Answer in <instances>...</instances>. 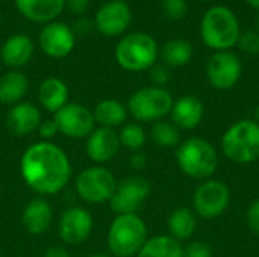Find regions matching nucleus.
<instances>
[{
  "mask_svg": "<svg viewBox=\"0 0 259 257\" xmlns=\"http://www.w3.org/2000/svg\"><path fill=\"white\" fill-rule=\"evenodd\" d=\"M20 171L26 185L42 195H52L67 186L71 177L68 156L56 144H32L21 156Z\"/></svg>",
  "mask_w": 259,
  "mask_h": 257,
  "instance_id": "1",
  "label": "nucleus"
},
{
  "mask_svg": "<svg viewBox=\"0 0 259 257\" xmlns=\"http://www.w3.org/2000/svg\"><path fill=\"white\" fill-rule=\"evenodd\" d=\"M240 35V21L228 6H212L205 12L200 23V36L206 47L226 52L237 45Z\"/></svg>",
  "mask_w": 259,
  "mask_h": 257,
  "instance_id": "2",
  "label": "nucleus"
},
{
  "mask_svg": "<svg viewBox=\"0 0 259 257\" xmlns=\"http://www.w3.org/2000/svg\"><path fill=\"white\" fill-rule=\"evenodd\" d=\"M115 61L126 71L150 70L158 59V44L146 32H132L124 35L115 45Z\"/></svg>",
  "mask_w": 259,
  "mask_h": 257,
  "instance_id": "3",
  "label": "nucleus"
},
{
  "mask_svg": "<svg viewBox=\"0 0 259 257\" xmlns=\"http://www.w3.org/2000/svg\"><path fill=\"white\" fill-rule=\"evenodd\" d=\"M225 156L240 165L253 164L259 159V123L241 120L232 124L222 138Z\"/></svg>",
  "mask_w": 259,
  "mask_h": 257,
  "instance_id": "4",
  "label": "nucleus"
},
{
  "mask_svg": "<svg viewBox=\"0 0 259 257\" xmlns=\"http://www.w3.org/2000/svg\"><path fill=\"white\" fill-rule=\"evenodd\" d=\"M147 241V226L137 215H117L108 233V247L117 257L137 256Z\"/></svg>",
  "mask_w": 259,
  "mask_h": 257,
  "instance_id": "5",
  "label": "nucleus"
},
{
  "mask_svg": "<svg viewBox=\"0 0 259 257\" xmlns=\"http://www.w3.org/2000/svg\"><path fill=\"white\" fill-rule=\"evenodd\" d=\"M176 161L184 174L193 179H209L219 167L215 148L197 136L188 138L178 147Z\"/></svg>",
  "mask_w": 259,
  "mask_h": 257,
  "instance_id": "6",
  "label": "nucleus"
},
{
  "mask_svg": "<svg viewBox=\"0 0 259 257\" xmlns=\"http://www.w3.org/2000/svg\"><path fill=\"white\" fill-rule=\"evenodd\" d=\"M173 97L159 86H146L135 91L127 101V111L137 121H159L171 112Z\"/></svg>",
  "mask_w": 259,
  "mask_h": 257,
  "instance_id": "7",
  "label": "nucleus"
},
{
  "mask_svg": "<svg viewBox=\"0 0 259 257\" xmlns=\"http://www.w3.org/2000/svg\"><path fill=\"white\" fill-rule=\"evenodd\" d=\"M117 180L114 174L103 167H91L83 170L76 179V191L79 197L88 203L109 201L115 192Z\"/></svg>",
  "mask_w": 259,
  "mask_h": 257,
  "instance_id": "8",
  "label": "nucleus"
},
{
  "mask_svg": "<svg viewBox=\"0 0 259 257\" xmlns=\"http://www.w3.org/2000/svg\"><path fill=\"white\" fill-rule=\"evenodd\" d=\"M231 192L229 188L220 182L209 179L199 185L193 197V208L196 214L205 220L220 217L229 206Z\"/></svg>",
  "mask_w": 259,
  "mask_h": 257,
  "instance_id": "9",
  "label": "nucleus"
},
{
  "mask_svg": "<svg viewBox=\"0 0 259 257\" xmlns=\"http://www.w3.org/2000/svg\"><path fill=\"white\" fill-rule=\"evenodd\" d=\"M152 186L149 180L140 176H132L124 179L121 183H117L115 192L109 200L111 209L117 215L137 214L143 203L149 198Z\"/></svg>",
  "mask_w": 259,
  "mask_h": 257,
  "instance_id": "10",
  "label": "nucleus"
},
{
  "mask_svg": "<svg viewBox=\"0 0 259 257\" xmlns=\"http://www.w3.org/2000/svg\"><path fill=\"white\" fill-rule=\"evenodd\" d=\"M243 73V65L240 58L226 50V52H215L208 64H206V76L209 83L215 89H231L234 88Z\"/></svg>",
  "mask_w": 259,
  "mask_h": 257,
  "instance_id": "11",
  "label": "nucleus"
},
{
  "mask_svg": "<svg viewBox=\"0 0 259 257\" xmlns=\"http://www.w3.org/2000/svg\"><path fill=\"white\" fill-rule=\"evenodd\" d=\"M132 23V9L124 0H109L103 3L94 17V27L108 38L123 35Z\"/></svg>",
  "mask_w": 259,
  "mask_h": 257,
  "instance_id": "12",
  "label": "nucleus"
},
{
  "mask_svg": "<svg viewBox=\"0 0 259 257\" xmlns=\"http://www.w3.org/2000/svg\"><path fill=\"white\" fill-rule=\"evenodd\" d=\"M53 121L61 133L74 139L90 136L96 124L93 112L79 103H67L55 112Z\"/></svg>",
  "mask_w": 259,
  "mask_h": 257,
  "instance_id": "13",
  "label": "nucleus"
},
{
  "mask_svg": "<svg viewBox=\"0 0 259 257\" xmlns=\"http://www.w3.org/2000/svg\"><path fill=\"white\" fill-rule=\"evenodd\" d=\"M38 44L49 58L61 59L73 52L76 35L68 24L56 20L44 24L38 35Z\"/></svg>",
  "mask_w": 259,
  "mask_h": 257,
  "instance_id": "14",
  "label": "nucleus"
},
{
  "mask_svg": "<svg viewBox=\"0 0 259 257\" xmlns=\"http://www.w3.org/2000/svg\"><path fill=\"white\" fill-rule=\"evenodd\" d=\"M93 232V218L82 208H68L59 221V236L64 242L79 245L88 239Z\"/></svg>",
  "mask_w": 259,
  "mask_h": 257,
  "instance_id": "15",
  "label": "nucleus"
},
{
  "mask_svg": "<svg viewBox=\"0 0 259 257\" xmlns=\"http://www.w3.org/2000/svg\"><path fill=\"white\" fill-rule=\"evenodd\" d=\"M41 124V114L38 108L29 101L14 105L6 115V127L14 136H26L38 130Z\"/></svg>",
  "mask_w": 259,
  "mask_h": 257,
  "instance_id": "16",
  "label": "nucleus"
},
{
  "mask_svg": "<svg viewBox=\"0 0 259 257\" xmlns=\"http://www.w3.org/2000/svg\"><path fill=\"white\" fill-rule=\"evenodd\" d=\"M120 148V138L114 129L99 127L91 132L87 141V155L97 164L111 161Z\"/></svg>",
  "mask_w": 259,
  "mask_h": 257,
  "instance_id": "17",
  "label": "nucleus"
},
{
  "mask_svg": "<svg viewBox=\"0 0 259 257\" xmlns=\"http://www.w3.org/2000/svg\"><path fill=\"white\" fill-rule=\"evenodd\" d=\"M17 11L29 21L38 24H47L56 21V18L65 9V0H14Z\"/></svg>",
  "mask_w": 259,
  "mask_h": 257,
  "instance_id": "18",
  "label": "nucleus"
},
{
  "mask_svg": "<svg viewBox=\"0 0 259 257\" xmlns=\"http://www.w3.org/2000/svg\"><path fill=\"white\" fill-rule=\"evenodd\" d=\"M35 44L33 41L23 33H15L6 38L0 47V58L5 65L12 70L24 67L33 56Z\"/></svg>",
  "mask_w": 259,
  "mask_h": 257,
  "instance_id": "19",
  "label": "nucleus"
},
{
  "mask_svg": "<svg viewBox=\"0 0 259 257\" xmlns=\"http://www.w3.org/2000/svg\"><path fill=\"white\" fill-rule=\"evenodd\" d=\"M171 120L178 129L193 130L203 118V105L194 95H184L173 103Z\"/></svg>",
  "mask_w": 259,
  "mask_h": 257,
  "instance_id": "20",
  "label": "nucleus"
},
{
  "mask_svg": "<svg viewBox=\"0 0 259 257\" xmlns=\"http://www.w3.org/2000/svg\"><path fill=\"white\" fill-rule=\"evenodd\" d=\"M52 208L42 198H33L23 212L21 223L30 235H44L52 224Z\"/></svg>",
  "mask_w": 259,
  "mask_h": 257,
  "instance_id": "21",
  "label": "nucleus"
},
{
  "mask_svg": "<svg viewBox=\"0 0 259 257\" xmlns=\"http://www.w3.org/2000/svg\"><path fill=\"white\" fill-rule=\"evenodd\" d=\"M38 100L46 111L55 114L67 105L68 86L65 85L64 80H61L58 77H47L39 85Z\"/></svg>",
  "mask_w": 259,
  "mask_h": 257,
  "instance_id": "22",
  "label": "nucleus"
},
{
  "mask_svg": "<svg viewBox=\"0 0 259 257\" xmlns=\"http://www.w3.org/2000/svg\"><path fill=\"white\" fill-rule=\"evenodd\" d=\"M29 89V79L18 70H9L0 76V103L17 105Z\"/></svg>",
  "mask_w": 259,
  "mask_h": 257,
  "instance_id": "23",
  "label": "nucleus"
},
{
  "mask_svg": "<svg viewBox=\"0 0 259 257\" xmlns=\"http://www.w3.org/2000/svg\"><path fill=\"white\" fill-rule=\"evenodd\" d=\"M93 117H94V121L100 124V127L114 129V127L121 126L126 121L127 108L118 100L105 98L100 103H97V106L93 111Z\"/></svg>",
  "mask_w": 259,
  "mask_h": 257,
  "instance_id": "24",
  "label": "nucleus"
},
{
  "mask_svg": "<svg viewBox=\"0 0 259 257\" xmlns=\"http://www.w3.org/2000/svg\"><path fill=\"white\" fill-rule=\"evenodd\" d=\"M137 257H184V247L171 236H155L146 241Z\"/></svg>",
  "mask_w": 259,
  "mask_h": 257,
  "instance_id": "25",
  "label": "nucleus"
},
{
  "mask_svg": "<svg viewBox=\"0 0 259 257\" xmlns=\"http://www.w3.org/2000/svg\"><path fill=\"white\" fill-rule=\"evenodd\" d=\"M197 227L196 215L187 209V208H178L175 209L168 217V232L170 236L176 241H185L190 239Z\"/></svg>",
  "mask_w": 259,
  "mask_h": 257,
  "instance_id": "26",
  "label": "nucleus"
},
{
  "mask_svg": "<svg viewBox=\"0 0 259 257\" xmlns=\"http://www.w3.org/2000/svg\"><path fill=\"white\" fill-rule=\"evenodd\" d=\"M161 56L167 67H184L193 58V45L187 39H170L165 42Z\"/></svg>",
  "mask_w": 259,
  "mask_h": 257,
  "instance_id": "27",
  "label": "nucleus"
},
{
  "mask_svg": "<svg viewBox=\"0 0 259 257\" xmlns=\"http://www.w3.org/2000/svg\"><path fill=\"white\" fill-rule=\"evenodd\" d=\"M150 135H152V139L156 145L159 147H176L179 144V130L175 124L171 123H167V121H156L153 126H152V130H150Z\"/></svg>",
  "mask_w": 259,
  "mask_h": 257,
  "instance_id": "28",
  "label": "nucleus"
},
{
  "mask_svg": "<svg viewBox=\"0 0 259 257\" xmlns=\"http://www.w3.org/2000/svg\"><path fill=\"white\" fill-rule=\"evenodd\" d=\"M118 138H120V144H123L126 148L132 151H140L146 144V133L143 127L137 123L124 124Z\"/></svg>",
  "mask_w": 259,
  "mask_h": 257,
  "instance_id": "29",
  "label": "nucleus"
},
{
  "mask_svg": "<svg viewBox=\"0 0 259 257\" xmlns=\"http://www.w3.org/2000/svg\"><path fill=\"white\" fill-rule=\"evenodd\" d=\"M162 12L168 20L179 21L188 12L187 0H162Z\"/></svg>",
  "mask_w": 259,
  "mask_h": 257,
  "instance_id": "30",
  "label": "nucleus"
},
{
  "mask_svg": "<svg viewBox=\"0 0 259 257\" xmlns=\"http://www.w3.org/2000/svg\"><path fill=\"white\" fill-rule=\"evenodd\" d=\"M237 45L241 52L256 56L259 55V32L258 30H247L240 35Z\"/></svg>",
  "mask_w": 259,
  "mask_h": 257,
  "instance_id": "31",
  "label": "nucleus"
},
{
  "mask_svg": "<svg viewBox=\"0 0 259 257\" xmlns=\"http://www.w3.org/2000/svg\"><path fill=\"white\" fill-rule=\"evenodd\" d=\"M149 77H150L153 86L164 88V85H167L170 82L171 73H170V70H168V67L165 64H155L149 70Z\"/></svg>",
  "mask_w": 259,
  "mask_h": 257,
  "instance_id": "32",
  "label": "nucleus"
},
{
  "mask_svg": "<svg viewBox=\"0 0 259 257\" xmlns=\"http://www.w3.org/2000/svg\"><path fill=\"white\" fill-rule=\"evenodd\" d=\"M184 257H212V248L206 242L194 241L184 247Z\"/></svg>",
  "mask_w": 259,
  "mask_h": 257,
  "instance_id": "33",
  "label": "nucleus"
},
{
  "mask_svg": "<svg viewBox=\"0 0 259 257\" xmlns=\"http://www.w3.org/2000/svg\"><path fill=\"white\" fill-rule=\"evenodd\" d=\"M247 226L253 233L259 235V198L247 209Z\"/></svg>",
  "mask_w": 259,
  "mask_h": 257,
  "instance_id": "34",
  "label": "nucleus"
},
{
  "mask_svg": "<svg viewBox=\"0 0 259 257\" xmlns=\"http://www.w3.org/2000/svg\"><path fill=\"white\" fill-rule=\"evenodd\" d=\"M90 0H65V9L74 15H83L88 11Z\"/></svg>",
  "mask_w": 259,
  "mask_h": 257,
  "instance_id": "35",
  "label": "nucleus"
},
{
  "mask_svg": "<svg viewBox=\"0 0 259 257\" xmlns=\"http://www.w3.org/2000/svg\"><path fill=\"white\" fill-rule=\"evenodd\" d=\"M38 132H39L41 138L50 139V138H53L59 130H58V127H56V124H55L53 120H50V121L47 120V121H41V124H39V127H38Z\"/></svg>",
  "mask_w": 259,
  "mask_h": 257,
  "instance_id": "36",
  "label": "nucleus"
},
{
  "mask_svg": "<svg viewBox=\"0 0 259 257\" xmlns=\"http://www.w3.org/2000/svg\"><path fill=\"white\" fill-rule=\"evenodd\" d=\"M71 29H73L74 35H76V33H77V35H88V33L93 30V23H91L88 18H79V20L74 23V26H73Z\"/></svg>",
  "mask_w": 259,
  "mask_h": 257,
  "instance_id": "37",
  "label": "nucleus"
},
{
  "mask_svg": "<svg viewBox=\"0 0 259 257\" xmlns=\"http://www.w3.org/2000/svg\"><path fill=\"white\" fill-rule=\"evenodd\" d=\"M146 164H147V158L140 151H135L129 159V165L134 170H143L146 167Z\"/></svg>",
  "mask_w": 259,
  "mask_h": 257,
  "instance_id": "38",
  "label": "nucleus"
},
{
  "mask_svg": "<svg viewBox=\"0 0 259 257\" xmlns=\"http://www.w3.org/2000/svg\"><path fill=\"white\" fill-rule=\"evenodd\" d=\"M44 257H70V254L62 247H50Z\"/></svg>",
  "mask_w": 259,
  "mask_h": 257,
  "instance_id": "39",
  "label": "nucleus"
},
{
  "mask_svg": "<svg viewBox=\"0 0 259 257\" xmlns=\"http://www.w3.org/2000/svg\"><path fill=\"white\" fill-rule=\"evenodd\" d=\"M253 9H256V11H259V0H246Z\"/></svg>",
  "mask_w": 259,
  "mask_h": 257,
  "instance_id": "40",
  "label": "nucleus"
},
{
  "mask_svg": "<svg viewBox=\"0 0 259 257\" xmlns=\"http://www.w3.org/2000/svg\"><path fill=\"white\" fill-rule=\"evenodd\" d=\"M255 117H256V123H259V105L256 106V111H255Z\"/></svg>",
  "mask_w": 259,
  "mask_h": 257,
  "instance_id": "41",
  "label": "nucleus"
},
{
  "mask_svg": "<svg viewBox=\"0 0 259 257\" xmlns=\"http://www.w3.org/2000/svg\"><path fill=\"white\" fill-rule=\"evenodd\" d=\"M88 257H109V256H106V254H91V256H88Z\"/></svg>",
  "mask_w": 259,
  "mask_h": 257,
  "instance_id": "42",
  "label": "nucleus"
},
{
  "mask_svg": "<svg viewBox=\"0 0 259 257\" xmlns=\"http://www.w3.org/2000/svg\"><path fill=\"white\" fill-rule=\"evenodd\" d=\"M256 30H258V32H259V15H258V17H256Z\"/></svg>",
  "mask_w": 259,
  "mask_h": 257,
  "instance_id": "43",
  "label": "nucleus"
},
{
  "mask_svg": "<svg viewBox=\"0 0 259 257\" xmlns=\"http://www.w3.org/2000/svg\"><path fill=\"white\" fill-rule=\"evenodd\" d=\"M0 20H2V11H0Z\"/></svg>",
  "mask_w": 259,
  "mask_h": 257,
  "instance_id": "44",
  "label": "nucleus"
},
{
  "mask_svg": "<svg viewBox=\"0 0 259 257\" xmlns=\"http://www.w3.org/2000/svg\"><path fill=\"white\" fill-rule=\"evenodd\" d=\"M202 2H211V0H202Z\"/></svg>",
  "mask_w": 259,
  "mask_h": 257,
  "instance_id": "45",
  "label": "nucleus"
},
{
  "mask_svg": "<svg viewBox=\"0 0 259 257\" xmlns=\"http://www.w3.org/2000/svg\"><path fill=\"white\" fill-rule=\"evenodd\" d=\"M0 257H2V256H0Z\"/></svg>",
  "mask_w": 259,
  "mask_h": 257,
  "instance_id": "46",
  "label": "nucleus"
}]
</instances>
